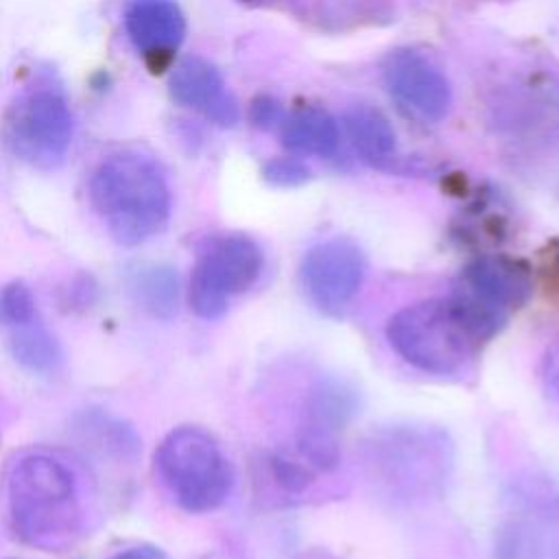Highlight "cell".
I'll list each match as a JSON object with an SVG mask.
<instances>
[{"instance_id":"obj_17","label":"cell","mask_w":559,"mask_h":559,"mask_svg":"<svg viewBox=\"0 0 559 559\" xmlns=\"http://www.w3.org/2000/svg\"><path fill=\"white\" fill-rule=\"evenodd\" d=\"M498 559H559V535L539 522H513L500 533Z\"/></svg>"},{"instance_id":"obj_16","label":"cell","mask_w":559,"mask_h":559,"mask_svg":"<svg viewBox=\"0 0 559 559\" xmlns=\"http://www.w3.org/2000/svg\"><path fill=\"white\" fill-rule=\"evenodd\" d=\"M284 144L297 153L330 157L338 146L336 122L321 109L297 111L284 127Z\"/></svg>"},{"instance_id":"obj_14","label":"cell","mask_w":559,"mask_h":559,"mask_svg":"<svg viewBox=\"0 0 559 559\" xmlns=\"http://www.w3.org/2000/svg\"><path fill=\"white\" fill-rule=\"evenodd\" d=\"M9 352L31 373H52L61 362V347L39 317L9 330Z\"/></svg>"},{"instance_id":"obj_19","label":"cell","mask_w":559,"mask_h":559,"mask_svg":"<svg viewBox=\"0 0 559 559\" xmlns=\"http://www.w3.org/2000/svg\"><path fill=\"white\" fill-rule=\"evenodd\" d=\"M542 380L548 397L559 406V341L552 343L544 356Z\"/></svg>"},{"instance_id":"obj_5","label":"cell","mask_w":559,"mask_h":559,"mask_svg":"<svg viewBox=\"0 0 559 559\" xmlns=\"http://www.w3.org/2000/svg\"><path fill=\"white\" fill-rule=\"evenodd\" d=\"M72 109L63 87L46 74L35 76L9 103L2 140L24 164L52 170L63 164L72 144Z\"/></svg>"},{"instance_id":"obj_2","label":"cell","mask_w":559,"mask_h":559,"mask_svg":"<svg viewBox=\"0 0 559 559\" xmlns=\"http://www.w3.org/2000/svg\"><path fill=\"white\" fill-rule=\"evenodd\" d=\"M90 201L109 236L124 247L157 236L168 225L173 207L166 173L138 148L116 151L96 166Z\"/></svg>"},{"instance_id":"obj_10","label":"cell","mask_w":559,"mask_h":559,"mask_svg":"<svg viewBox=\"0 0 559 559\" xmlns=\"http://www.w3.org/2000/svg\"><path fill=\"white\" fill-rule=\"evenodd\" d=\"M122 24L133 50L151 72L170 63L186 35V17L177 0H129Z\"/></svg>"},{"instance_id":"obj_8","label":"cell","mask_w":559,"mask_h":559,"mask_svg":"<svg viewBox=\"0 0 559 559\" xmlns=\"http://www.w3.org/2000/svg\"><path fill=\"white\" fill-rule=\"evenodd\" d=\"M531 293L533 280L526 266L509 258L487 255L463 269L452 299L487 341L502 328L513 310L526 304Z\"/></svg>"},{"instance_id":"obj_9","label":"cell","mask_w":559,"mask_h":559,"mask_svg":"<svg viewBox=\"0 0 559 559\" xmlns=\"http://www.w3.org/2000/svg\"><path fill=\"white\" fill-rule=\"evenodd\" d=\"M362 251L347 240H325L310 247L301 260V286L325 314H341L365 282Z\"/></svg>"},{"instance_id":"obj_7","label":"cell","mask_w":559,"mask_h":559,"mask_svg":"<svg viewBox=\"0 0 559 559\" xmlns=\"http://www.w3.org/2000/svg\"><path fill=\"white\" fill-rule=\"evenodd\" d=\"M264 255L255 240L225 234L207 240L190 273L188 304L201 319H218L234 295L249 290L262 273Z\"/></svg>"},{"instance_id":"obj_20","label":"cell","mask_w":559,"mask_h":559,"mask_svg":"<svg viewBox=\"0 0 559 559\" xmlns=\"http://www.w3.org/2000/svg\"><path fill=\"white\" fill-rule=\"evenodd\" d=\"M266 177L275 183H299L308 177V170L297 162H273L266 168Z\"/></svg>"},{"instance_id":"obj_12","label":"cell","mask_w":559,"mask_h":559,"mask_svg":"<svg viewBox=\"0 0 559 559\" xmlns=\"http://www.w3.org/2000/svg\"><path fill=\"white\" fill-rule=\"evenodd\" d=\"M168 90L175 103L201 114L210 122L231 127L238 120V107L227 83L203 57H183L173 68Z\"/></svg>"},{"instance_id":"obj_4","label":"cell","mask_w":559,"mask_h":559,"mask_svg":"<svg viewBox=\"0 0 559 559\" xmlns=\"http://www.w3.org/2000/svg\"><path fill=\"white\" fill-rule=\"evenodd\" d=\"M155 469L173 500L188 513L218 509L234 485V469L218 441L203 428L179 426L155 450Z\"/></svg>"},{"instance_id":"obj_11","label":"cell","mask_w":559,"mask_h":559,"mask_svg":"<svg viewBox=\"0 0 559 559\" xmlns=\"http://www.w3.org/2000/svg\"><path fill=\"white\" fill-rule=\"evenodd\" d=\"M384 79L393 98L424 120H439L450 107L448 79L417 52H395L384 68Z\"/></svg>"},{"instance_id":"obj_22","label":"cell","mask_w":559,"mask_h":559,"mask_svg":"<svg viewBox=\"0 0 559 559\" xmlns=\"http://www.w3.org/2000/svg\"><path fill=\"white\" fill-rule=\"evenodd\" d=\"M7 404H4V397H2V391H0V439H2V426H4V415H7Z\"/></svg>"},{"instance_id":"obj_18","label":"cell","mask_w":559,"mask_h":559,"mask_svg":"<svg viewBox=\"0 0 559 559\" xmlns=\"http://www.w3.org/2000/svg\"><path fill=\"white\" fill-rule=\"evenodd\" d=\"M33 319H37V304L31 288L20 280L0 286V325L11 330Z\"/></svg>"},{"instance_id":"obj_6","label":"cell","mask_w":559,"mask_h":559,"mask_svg":"<svg viewBox=\"0 0 559 559\" xmlns=\"http://www.w3.org/2000/svg\"><path fill=\"white\" fill-rule=\"evenodd\" d=\"M376 476L402 498H424L441 487L450 467V445L437 430L395 428L369 445Z\"/></svg>"},{"instance_id":"obj_13","label":"cell","mask_w":559,"mask_h":559,"mask_svg":"<svg viewBox=\"0 0 559 559\" xmlns=\"http://www.w3.org/2000/svg\"><path fill=\"white\" fill-rule=\"evenodd\" d=\"M129 290L135 304L153 317L168 319L177 312L179 277L170 266H162V264L138 266L129 277Z\"/></svg>"},{"instance_id":"obj_21","label":"cell","mask_w":559,"mask_h":559,"mask_svg":"<svg viewBox=\"0 0 559 559\" xmlns=\"http://www.w3.org/2000/svg\"><path fill=\"white\" fill-rule=\"evenodd\" d=\"M109 559H168V555L151 544H140V546H129L124 550H118Z\"/></svg>"},{"instance_id":"obj_15","label":"cell","mask_w":559,"mask_h":559,"mask_svg":"<svg viewBox=\"0 0 559 559\" xmlns=\"http://www.w3.org/2000/svg\"><path fill=\"white\" fill-rule=\"evenodd\" d=\"M345 129L365 162L382 166L395 153V133L386 118L369 107H354L345 114Z\"/></svg>"},{"instance_id":"obj_1","label":"cell","mask_w":559,"mask_h":559,"mask_svg":"<svg viewBox=\"0 0 559 559\" xmlns=\"http://www.w3.org/2000/svg\"><path fill=\"white\" fill-rule=\"evenodd\" d=\"M7 513L13 533L28 546L59 552L85 526V500L74 465L61 454L31 450L7 472Z\"/></svg>"},{"instance_id":"obj_3","label":"cell","mask_w":559,"mask_h":559,"mask_svg":"<svg viewBox=\"0 0 559 559\" xmlns=\"http://www.w3.org/2000/svg\"><path fill=\"white\" fill-rule=\"evenodd\" d=\"M386 341L408 365L432 376L465 371L485 343L452 297L404 306L386 321Z\"/></svg>"}]
</instances>
